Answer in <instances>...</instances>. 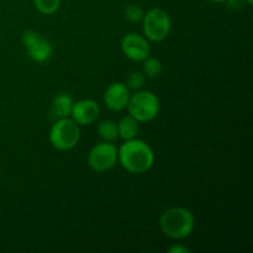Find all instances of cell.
I'll list each match as a JSON object with an SVG mask.
<instances>
[{
    "label": "cell",
    "instance_id": "obj_1",
    "mask_svg": "<svg viewBox=\"0 0 253 253\" xmlns=\"http://www.w3.org/2000/svg\"><path fill=\"white\" fill-rule=\"evenodd\" d=\"M118 161L127 172L142 174L155 163V152L147 142L132 138L120 146L118 150Z\"/></svg>",
    "mask_w": 253,
    "mask_h": 253
},
{
    "label": "cell",
    "instance_id": "obj_2",
    "mask_svg": "<svg viewBox=\"0 0 253 253\" xmlns=\"http://www.w3.org/2000/svg\"><path fill=\"white\" fill-rule=\"evenodd\" d=\"M160 227L161 231L169 239H185L192 235L195 227L194 215L185 208H170L161 215Z\"/></svg>",
    "mask_w": 253,
    "mask_h": 253
},
{
    "label": "cell",
    "instance_id": "obj_3",
    "mask_svg": "<svg viewBox=\"0 0 253 253\" xmlns=\"http://www.w3.org/2000/svg\"><path fill=\"white\" fill-rule=\"evenodd\" d=\"M128 115L137 123H148L157 118L161 109L158 96L150 90H137L130 96L127 104Z\"/></svg>",
    "mask_w": 253,
    "mask_h": 253
},
{
    "label": "cell",
    "instance_id": "obj_4",
    "mask_svg": "<svg viewBox=\"0 0 253 253\" xmlns=\"http://www.w3.org/2000/svg\"><path fill=\"white\" fill-rule=\"evenodd\" d=\"M48 137L49 142L56 150L69 151L78 145L81 140V128L73 119H57L49 130Z\"/></svg>",
    "mask_w": 253,
    "mask_h": 253
},
{
    "label": "cell",
    "instance_id": "obj_5",
    "mask_svg": "<svg viewBox=\"0 0 253 253\" xmlns=\"http://www.w3.org/2000/svg\"><path fill=\"white\" fill-rule=\"evenodd\" d=\"M142 25L146 39L153 42H161L169 35L172 20L166 10L153 7L143 15Z\"/></svg>",
    "mask_w": 253,
    "mask_h": 253
},
{
    "label": "cell",
    "instance_id": "obj_6",
    "mask_svg": "<svg viewBox=\"0 0 253 253\" xmlns=\"http://www.w3.org/2000/svg\"><path fill=\"white\" fill-rule=\"evenodd\" d=\"M118 162V148L113 142H103L94 146L88 153V165L95 172L111 169Z\"/></svg>",
    "mask_w": 253,
    "mask_h": 253
},
{
    "label": "cell",
    "instance_id": "obj_7",
    "mask_svg": "<svg viewBox=\"0 0 253 253\" xmlns=\"http://www.w3.org/2000/svg\"><path fill=\"white\" fill-rule=\"evenodd\" d=\"M21 42L26 48L30 58L36 63H43L51 58L53 53L52 43L34 30H27L22 34Z\"/></svg>",
    "mask_w": 253,
    "mask_h": 253
},
{
    "label": "cell",
    "instance_id": "obj_8",
    "mask_svg": "<svg viewBox=\"0 0 253 253\" xmlns=\"http://www.w3.org/2000/svg\"><path fill=\"white\" fill-rule=\"evenodd\" d=\"M120 47L123 53L133 62H142L150 56L151 48L148 40L135 32L125 35L121 40Z\"/></svg>",
    "mask_w": 253,
    "mask_h": 253
},
{
    "label": "cell",
    "instance_id": "obj_9",
    "mask_svg": "<svg viewBox=\"0 0 253 253\" xmlns=\"http://www.w3.org/2000/svg\"><path fill=\"white\" fill-rule=\"evenodd\" d=\"M130 96V89L125 83L114 82L104 93V103L111 111H121L127 106Z\"/></svg>",
    "mask_w": 253,
    "mask_h": 253
},
{
    "label": "cell",
    "instance_id": "obj_10",
    "mask_svg": "<svg viewBox=\"0 0 253 253\" xmlns=\"http://www.w3.org/2000/svg\"><path fill=\"white\" fill-rule=\"evenodd\" d=\"M100 115V108L96 101L91 99H82L73 104L71 119H73L78 125H91L98 120Z\"/></svg>",
    "mask_w": 253,
    "mask_h": 253
},
{
    "label": "cell",
    "instance_id": "obj_11",
    "mask_svg": "<svg viewBox=\"0 0 253 253\" xmlns=\"http://www.w3.org/2000/svg\"><path fill=\"white\" fill-rule=\"evenodd\" d=\"M73 98L67 93H59L53 98L51 105V115L54 119L71 118L73 108Z\"/></svg>",
    "mask_w": 253,
    "mask_h": 253
},
{
    "label": "cell",
    "instance_id": "obj_12",
    "mask_svg": "<svg viewBox=\"0 0 253 253\" xmlns=\"http://www.w3.org/2000/svg\"><path fill=\"white\" fill-rule=\"evenodd\" d=\"M116 124H118L119 138H121V140L124 141L136 138V136H137L138 133V123L132 118V116H124V118H121L120 121Z\"/></svg>",
    "mask_w": 253,
    "mask_h": 253
},
{
    "label": "cell",
    "instance_id": "obj_13",
    "mask_svg": "<svg viewBox=\"0 0 253 253\" xmlns=\"http://www.w3.org/2000/svg\"><path fill=\"white\" fill-rule=\"evenodd\" d=\"M99 137L106 142H114L119 138L118 124L113 120H103L98 125Z\"/></svg>",
    "mask_w": 253,
    "mask_h": 253
},
{
    "label": "cell",
    "instance_id": "obj_14",
    "mask_svg": "<svg viewBox=\"0 0 253 253\" xmlns=\"http://www.w3.org/2000/svg\"><path fill=\"white\" fill-rule=\"evenodd\" d=\"M143 73L148 78H158L163 72V64L156 57H150L143 59Z\"/></svg>",
    "mask_w": 253,
    "mask_h": 253
},
{
    "label": "cell",
    "instance_id": "obj_15",
    "mask_svg": "<svg viewBox=\"0 0 253 253\" xmlns=\"http://www.w3.org/2000/svg\"><path fill=\"white\" fill-rule=\"evenodd\" d=\"M34 5L41 14L52 15L61 6V0H34Z\"/></svg>",
    "mask_w": 253,
    "mask_h": 253
},
{
    "label": "cell",
    "instance_id": "obj_16",
    "mask_svg": "<svg viewBox=\"0 0 253 253\" xmlns=\"http://www.w3.org/2000/svg\"><path fill=\"white\" fill-rule=\"evenodd\" d=\"M146 83V76L143 72H132L130 76L127 77V81H126V85L128 89H132V90H140L142 89V86Z\"/></svg>",
    "mask_w": 253,
    "mask_h": 253
},
{
    "label": "cell",
    "instance_id": "obj_17",
    "mask_svg": "<svg viewBox=\"0 0 253 253\" xmlns=\"http://www.w3.org/2000/svg\"><path fill=\"white\" fill-rule=\"evenodd\" d=\"M143 15H145V12H143L142 7L140 6V5H136V4H130L126 6L125 9V17L127 21L130 22H138L142 20Z\"/></svg>",
    "mask_w": 253,
    "mask_h": 253
},
{
    "label": "cell",
    "instance_id": "obj_18",
    "mask_svg": "<svg viewBox=\"0 0 253 253\" xmlns=\"http://www.w3.org/2000/svg\"><path fill=\"white\" fill-rule=\"evenodd\" d=\"M168 253H189V249H187L183 245H174L168 250Z\"/></svg>",
    "mask_w": 253,
    "mask_h": 253
},
{
    "label": "cell",
    "instance_id": "obj_19",
    "mask_svg": "<svg viewBox=\"0 0 253 253\" xmlns=\"http://www.w3.org/2000/svg\"><path fill=\"white\" fill-rule=\"evenodd\" d=\"M209 2H214V4H220V2H224L226 0H208Z\"/></svg>",
    "mask_w": 253,
    "mask_h": 253
},
{
    "label": "cell",
    "instance_id": "obj_20",
    "mask_svg": "<svg viewBox=\"0 0 253 253\" xmlns=\"http://www.w3.org/2000/svg\"><path fill=\"white\" fill-rule=\"evenodd\" d=\"M244 1H246V2H247V4H249V5H250V6H251V5L253 4V0H244Z\"/></svg>",
    "mask_w": 253,
    "mask_h": 253
}]
</instances>
